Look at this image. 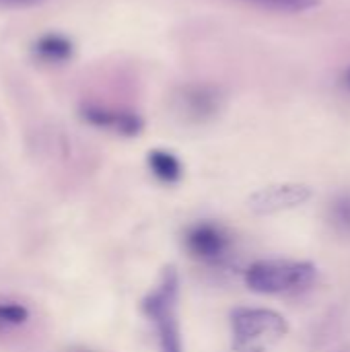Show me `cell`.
<instances>
[{"mask_svg":"<svg viewBox=\"0 0 350 352\" xmlns=\"http://www.w3.org/2000/svg\"><path fill=\"white\" fill-rule=\"evenodd\" d=\"M223 95L210 85H188L182 87L173 97L175 111L190 122H206L221 111Z\"/></svg>","mask_w":350,"mask_h":352,"instance_id":"5b68a950","label":"cell"},{"mask_svg":"<svg viewBox=\"0 0 350 352\" xmlns=\"http://www.w3.org/2000/svg\"><path fill=\"white\" fill-rule=\"evenodd\" d=\"M318 268L309 262L260 260L245 272V283L260 295H295L314 287Z\"/></svg>","mask_w":350,"mask_h":352,"instance_id":"7a4b0ae2","label":"cell"},{"mask_svg":"<svg viewBox=\"0 0 350 352\" xmlns=\"http://www.w3.org/2000/svg\"><path fill=\"white\" fill-rule=\"evenodd\" d=\"M245 4H254L258 8L274 10V12H305L320 4V0H239Z\"/></svg>","mask_w":350,"mask_h":352,"instance_id":"30bf717a","label":"cell"},{"mask_svg":"<svg viewBox=\"0 0 350 352\" xmlns=\"http://www.w3.org/2000/svg\"><path fill=\"white\" fill-rule=\"evenodd\" d=\"M45 0H0L2 8H29V6H37Z\"/></svg>","mask_w":350,"mask_h":352,"instance_id":"4fadbf2b","label":"cell"},{"mask_svg":"<svg viewBox=\"0 0 350 352\" xmlns=\"http://www.w3.org/2000/svg\"><path fill=\"white\" fill-rule=\"evenodd\" d=\"M231 328L237 352H264L289 332L281 314L262 307H237L231 314Z\"/></svg>","mask_w":350,"mask_h":352,"instance_id":"3957f363","label":"cell"},{"mask_svg":"<svg viewBox=\"0 0 350 352\" xmlns=\"http://www.w3.org/2000/svg\"><path fill=\"white\" fill-rule=\"evenodd\" d=\"M330 221L338 231L350 235V194H344L338 200H334L330 208Z\"/></svg>","mask_w":350,"mask_h":352,"instance_id":"8fae6325","label":"cell"},{"mask_svg":"<svg viewBox=\"0 0 350 352\" xmlns=\"http://www.w3.org/2000/svg\"><path fill=\"white\" fill-rule=\"evenodd\" d=\"M314 196L307 184H274L254 192L248 198V208L256 214H276L303 206Z\"/></svg>","mask_w":350,"mask_h":352,"instance_id":"277c9868","label":"cell"},{"mask_svg":"<svg viewBox=\"0 0 350 352\" xmlns=\"http://www.w3.org/2000/svg\"><path fill=\"white\" fill-rule=\"evenodd\" d=\"M83 118L99 128L113 130L124 136H134L142 130V120L132 111H120V109H107V107H85Z\"/></svg>","mask_w":350,"mask_h":352,"instance_id":"52a82bcc","label":"cell"},{"mask_svg":"<svg viewBox=\"0 0 350 352\" xmlns=\"http://www.w3.org/2000/svg\"><path fill=\"white\" fill-rule=\"evenodd\" d=\"M37 54L50 62H64L72 54V43L62 35H45L35 45Z\"/></svg>","mask_w":350,"mask_h":352,"instance_id":"9c48e42d","label":"cell"},{"mask_svg":"<svg viewBox=\"0 0 350 352\" xmlns=\"http://www.w3.org/2000/svg\"><path fill=\"white\" fill-rule=\"evenodd\" d=\"M186 245L194 258H198L202 262L217 264L229 256L231 237L221 225L204 221V223H196L186 233Z\"/></svg>","mask_w":350,"mask_h":352,"instance_id":"8992f818","label":"cell"},{"mask_svg":"<svg viewBox=\"0 0 350 352\" xmlns=\"http://www.w3.org/2000/svg\"><path fill=\"white\" fill-rule=\"evenodd\" d=\"M342 85L347 87V91H350V68H347L344 74H342Z\"/></svg>","mask_w":350,"mask_h":352,"instance_id":"5bb4252c","label":"cell"},{"mask_svg":"<svg viewBox=\"0 0 350 352\" xmlns=\"http://www.w3.org/2000/svg\"><path fill=\"white\" fill-rule=\"evenodd\" d=\"M149 169L163 184H175L182 177V171H184L179 159L173 153L161 151V148L149 153Z\"/></svg>","mask_w":350,"mask_h":352,"instance_id":"ba28073f","label":"cell"},{"mask_svg":"<svg viewBox=\"0 0 350 352\" xmlns=\"http://www.w3.org/2000/svg\"><path fill=\"white\" fill-rule=\"evenodd\" d=\"M177 305H179V276L175 268H165L159 285L142 301V311L149 318V322L155 326L161 352H184Z\"/></svg>","mask_w":350,"mask_h":352,"instance_id":"6da1fadb","label":"cell"},{"mask_svg":"<svg viewBox=\"0 0 350 352\" xmlns=\"http://www.w3.org/2000/svg\"><path fill=\"white\" fill-rule=\"evenodd\" d=\"M29 320L27 307L19 303H0V326H21Z\"/></svg>","mask_w":350,"mask_h":352,"instance_id":"7c38bea8","label":"cell"}]
</instances>
